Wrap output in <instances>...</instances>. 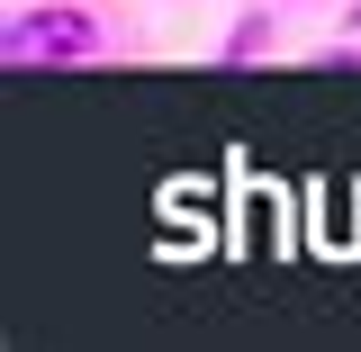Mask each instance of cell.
Returning a JSON list of instances; mask_svg holds the SVG:
<instances>
[{"label":"cell","mask_w":361,"mask_h":352,"mask_svg":"<svg viewBox=\"0 0 361 352\" xmlns=\"http://www.w3.org/2000/svg\"><path fill=\"white\" fill-rule=\"evenodd\" d=\"M217 54H226V63H253V54H271V18L253 9V18H244V28H235V37L217 45Z\"/></svg>","instance_id":"obj_2"},{"label":"cell","mask_w":361,"mask_h":352,"mask_svg":"<svg viewBox=\"0 0 361 352\" xmlns=\"http://www.w3.org/2000/svg\"><path fill=\"white\" fill-rule=\"evenodd\" d=\"M343 28H361V0H353V18H343Z\"/></svg>","instance_id":"obj_3"},{"label":"cell","mask_w":361,"mask_h":352,"mask_svg":"<svg viewBox=\"0 0 361 352\" xmlns=\"http://www.w3.org/2000/svg\"><path fill=\"white\" fill-rule=\"evenodd\" d=\"M109 28L90 18L82 0H37V9H9L0 28V63L9 73H63V63H99Z\"/></svg>","instance_id":"obj_1"}]
</instances>
